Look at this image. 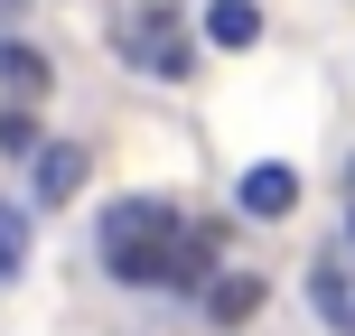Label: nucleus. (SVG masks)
<instances>
[{"mask_svg":"<svg viewBox=\"0 0 355 336\" xmlns=\"http://www.w3.org/2000/svg\"><path fill=\"white\" fill-rule=\"evenodd\" d=\"M346 252H355V196H346Z\"/></svg>","mask_w":355,"mask_h":336,"instance_id":"nucleus-12","label":"nucleus"},{"mask_svg":"<svg viewBox=\"0 0 355 336\" xmlns=\"http://www.w3.org/2000/svg\"><path fill=\"white\" fill-rule=\"evenodd\" d=\"M262 308H271V281H262V271H206V290H196V318H206L215 336L252 327Z\"/></svg>","mask_w":355,"mask_h":336,"instance_id":"nucleus-3","label":"nucleus"},{"mask_svg":"<svg viewBox=\"0 0 355 336\" xmlns=\"http://www.w3.org/2000/svg\"><path fill=\"white\" fill-rule=\"evenodd\" d=\"M0 150H10V159H28V150H37V131H28V112H19V103L0 112Z\"/></svg>","mask_w":355,"mask_h":336,"instance_id":"nucleus-11","label":"nucleus"},{"mask_svg":"<svg viewBox=\"0 0 355 336\" xmlns=\"http://www.w3.org/2000/svg\"><path fill=\"white\" fill-rule=\"evenodd\" d=\"M346 196H355V159H346Z\"/></svg>","mask_w":355,"mask_h":336,"instance_id":"nucleus-13","label":"nucleus"},{"mask_svg":"<svg viewBox=\"0 0 355 336\" xmlns=\"http://www.w3.org/2000/svg\"><path fill=\"white\" fill-rule=\"evenodd\" d=\"M56 75H47V47H28V37H0V94L10 103H37Z\"/></svg>","mask_w":355,"mask_h":336,"instance_id":"nucleus-8","label":"nucleus"},{"mask_svg":"<svg viewBox=\"0 0 355 336\" xmlns=\"http://www.w3.org/2000/svg\"><path fill=\"white\" fill-rule=\"evenodd\" d=\"M112 47H122V66H141L150 85H187V75H196V47H187V28H178V10H168V0H141V10H122Z\"/></svg>","mask_w":355,"mask_h":336,"instance_id":"nucleus-2","label":"nucleus"},{"mask_svg":"<svg viewBox=\"0 0 355 336\" xmlns=\"http://www.w3.org/2000/svg\"><path fill=\"white\" fill-rule=\"evenodd\" d=\"M206 271H225V224L215 215H178V262H168V290H206Z\"/></svg>","mask_w":355,"mask_h":336,"instance_id":"nucleus-4","label":"nucleus"},{"mask_svg":"<svg viewBox=\"0 0 355 336\" xmlns=\"http://www.w3.org/2000/svg\"><path fill=\"white\" fill-rule=\"evenodd\" d=\"M94 262L112 290H168L178 262V206L168 196H112L103 224H94Z\"/></svg>","mask_w":355,"mask_h":336,"instance_id":"nucleus-1","label":"nucleus"},{"mask_svg":"<svg viewBox=\"0 0 355 336\" xmlns=\"http://www.w3.org/2000/svg\"><path fill=\"white\" fill-rule=\"evenodd\" d=\"M19 262H28V215L0 206V281H19Z\"/></svg>","mask_w":355,"mask_h":336,"instance_id":"nucleus-10","label":"nucleus"},{"mask_svg":"<svg viewBox=\"0 0 355 336\" xmlns=\"http://www.w3.org/2000/svg\"><path fill=\"white\" fill-rule=\"evenodd\" d=\"M0 10H28V0H0Z\"/></svg>","mask_w":355,"mask_h":336,"instance_id":"nucleus-14","label":"nucleus"},{"mask_svg":"<svg viewBox=\"0 0 355 336\" xmlns=\"http://www.w3.org/2000/svg\"><path fill=\"white\" fill-rule=\"evenodd\" d=\"M28 159H37V177H28L37 206H66V196H85V177H94V150L85 141H37Z\"/></svg>","mask_w":355,"mask_h":336,"instance_id":"nucleus-6","label":"nucleus"},{"mask_svg":"<svg viewBox=\"0 0 355 336\" xmlns=\"http://www.w3.org/2000/svg\"><path fill=\"white\" fill-rule=\"evenodd\" d=\"M309 299H318V318L337 327V336H355V290H346V271H337V262L309 271Z\"/></svg>","mask_w":355,"mask_h":336,"instance_id":"nucleus-9","label":"nucleus"},{"mask_svg":"<svg viewBox=\"0 0 355 336\" xmlns=\"http://www.w3.org/2000/svg\"><path fill=\"white\" fill-rule=\"evenodd\" d=\"M234 206H243L252 224H281V215H300V168H281V159H252L243 177H234Z\"/></svg>","mask_w":355,"mask_h":336,"instance_id":"nucleus-5","label":"nucleus"},{"mask_svg":"<svg viewBox=\"0 0 355 336\" xmlns=\"http://www.w3.org/2000/svg\"><path fill=\"white\" fill-rule=\"evenodd\" d=\"M196 37L225 47V56H243V47H262V10H252V0H206V10H196Z\"/></svg>","mask_w":355,"mask_h":336,"instance_id":"nucleus-7","label":"nucleus"}]
</instances>
